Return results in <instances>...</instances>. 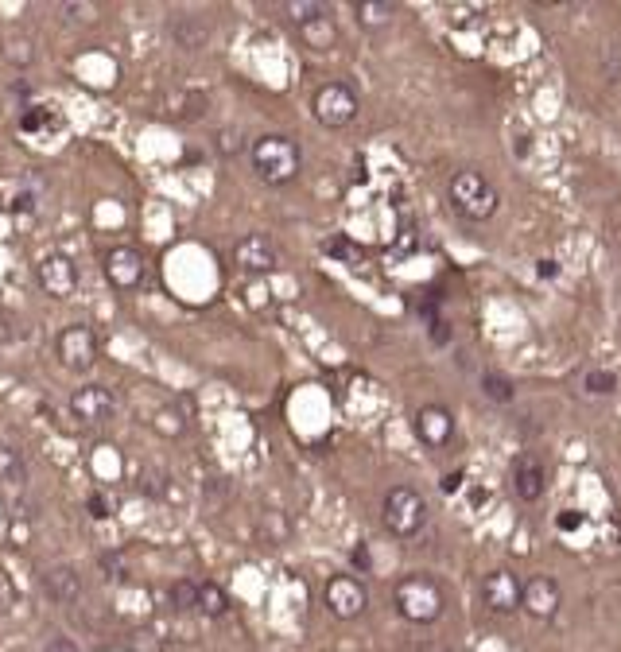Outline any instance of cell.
<instances>
[{
  "label": "cell",
  "instance_id": "obj_1",
  "mask_svg": "<svg viewBox=\"0 0 621 652\" xmlns=\"http://www.w3.org/2000/svg\"><path fill=\"white\" fill-rule=\"evenodd\" d=\"M249 167L264 187H288L303 171V148L284 132H264L249 144Z\"/></svg>",
  "mask_w": 621,
  "mask_h": 652
},
{
  "label": "cell",
  "instance_id": "obj_2",
  "mask_svg": "<svg viewBox=\"0 0 621 652\" xmlns=\"http://www.w3.org/2000/svg\"><path fill=\"white\" fill-rule=\"evenodd\" d=\"M447 206L455 210L462 222H490L501 210V191L490 183V175H482L478 167H458L447 183Z\"/></svg>",
  "mask_w": 621,
  "mask_h": 652
},
{
  "label": "cell",
  "instance_id": "obj_3",
  "mask_svg": "<svg viewBox=\"0 0 621 652\" xmlns=\"http://www.w3.org/2000/svg\"><path fill=\"white\" fill-rule=\"evenodd\" d=\"M393 606L396 614L412 625H435L447 614V590L435 575L427 571H412L404 579H396L393 587Z\"/></svg>",
  "mask_w": 621,
  "mask_h": 652
},
{
  "label": "cell",
  "instance_id": "obj_4",
  "mask_svg": "<svg viewBox=\"0 0 621 652\" xmlns=\"http://www.w3.org/2000/svg\"><path fill=\"white\" fill-rule=\"evenodd\" d=\"M427 497L416 486H393L381 501V521L396 540H412L427 528Z\"/></svg>",
  "mask_w": 621,
  "mask_h": 652
},
{
  "label": "cell",
  "instance_id": "obj_5",
  "mask_svg": "<svg viewBox=\"0 0 621 652\" xmlns=\"http://www.w3.org/2000/svg\"><path fill=\"white\" fill-rule=\"evenodd\" d=\"M361 113V98L350 82H323L311 94V117L323 129H350Z\"/></svg>",
  "mask_w": 621,
  "mask_h": 652
},
{
  "label": "cell",
  "instance_id": "obj_6",
  "mask_svg": "<svg viewBox=\"0 0 621 652\" xmlns=\"http://www.w3.org/2000/svg\"><path fill=\"white\" fill-rule=\"evenodd\" d=\"M55 354H59V365L70 373H90L101 358V338L94 334V326L70 323L55 338Z\"/></svg>",
  "mask_w": 621,
  "mask_h": 652
},
{
  "label": "cell",
  "instance_id": "obj_7",
  "mask_svg": "<svg viewBox=\"0 0 621 652\" xmlns=\"http://www.w3.org/2000/svg\"><path fill=\"white\" fill-rule=\"evenodd\" d=\"M478 594H482V606H486L490 614H497V618H513V614H521L524 579L517 571H509V567H493V571L482 575Z\"/></svg>",
  "mask_w": 621,
  "mask_h": 652
},
{
  "label": "cell",
  "instance_id": "obj_8",
  "mask_svg": "<svg viewBox=\"0 0 621 652\" xmlns=\"http://www.w3.org/2000/svg\"><path fill=\"white\" fill-rule=\"evenodd\" d=\"M323 606L338 621H358L369 610V590L354 575H330L323 587Z\"/></svg>",
  "mask_w": 621,
  "mask_h": 652
},
{
  "label": "cell",
  "instance_id": "obj_9",
  "mask_svg": "<svg viewBox=\"0 0 621 652\" xmlns=\"http://www.w3.org/2000/svg\"><path fill=\"white\" fill-rule=\"evenodd\" d=\"M509 489L517 493V501H524V505L544 501V493H548V462L540 455H532V451H521L513 458V466H509Z\"/></svg>",
  "mask_w": 621,
  "mask_h": 652
},
{
  "label": "cell",
  "instance_id": "obj_10",
  "mask_svg": "<svg viewBox=\"0 0 621 652\" xmlns=\"http://www.w3.org/2000/svg\"><path fill=\"white\" fill-rule=\"evenodd\" d=\"M412 431H416V439L424 443L427 451H443V447L455 443L458 420H455V412L443 408V404H424V408H416V416H412Z\"/></svg>",
  "mask_w": 621,
  "mask_h": 652
},
{
  "label": "cell",
  "instance_id": "obj_11",
  "mask_svg": "<svg viewBox=\"0 0 621 652\" xmlns=\"http://www.w3.org/2000/svg\"><path fill=\"white\" fill-rule=\"evenodd\" d=\"M233 264L245 272V276H268L280 268V249L268 233H245L237 245H233Z\"/></svg>",
  "mask_w": 621,
  "mask_h": 652
},
{
  "label": "cell",
  "instance_id": "obj_12",
  "mask_svg": "<svg viewBox=\"0 0 621 652\" xmlns=\"http://www.w3.org/2000/svg\"><path fill=\"white\" fill-rule=\"evenodd\" d=\"M113 412H117V396L105 385H82V389L70 392V416L78 424L101 427L113 420Z\"/></svg>",
  "mask_w": 621,
  "mask_h": 652
},
{
  "label": "cell",
  "instance_id": "obj_13",
  "mask_svg": "<svg viewBox=\"0 0 621 652\" xmlns=\"http://www.w3.org/2000/svg\"><path fill=\"white\" fill-rule=\"evenodd\" d=\"M563 606V587H559L552 575H532L524 579V598H521V610L532 621H552Z\"/></svg>",
  "mask_w": 621,
  "mask_h": 652
},
{
  "label": "cell",
  "instance_id": "obj_14",
  "mask_svg": "<svg viewBox=\"0 0 621 652\" xmlns=\"http://www.w3.org/2000/svg\"><path fill=\"white\" fill-rule=\"evenodd\" d=\"M144 272H148V264L140 257V249H132V245H117V249L105 253V280H109L117 292L140 288V284H144Z\"/></svg>",
  "mask_w": 621,
  "mask_h": 652
},
{
  "label": "cell",
  "instance_id": "obj_15",
  "mask_svg": "<svg viewBox=\"0 0 621 652\" xmlns=\"http://www.w3.org/2000/svg\"><path fill=\"white\" fill-rule=\"evenodd\" d=\"M35 280H39V288L51 295V299H66V295H74V288H78V264L70 261L66 253H51V257L39 261Z\"/></svg>",
  "mask_w": 621,
  "mask_h": 652
},
{
  "label": "cell",
  "instance_id": "obj_16",
  "mask_svg": "<svg viewBox=\"0 0 621 652\" xmlns=\"http://www.w3.org/2000/svg\"><path fill=\"white\" fill-rule=\"evenodd\" d=\"M206 109H210V98L202 90H171L160 98V113L175 125H195L206 117Z\"/></svg>",
  "mask_w": 621,
  "mask_h": 652
},
{
  "label": "cell",
  "instance_id": "obj_17",
  "mask_svg": "<svg viewBox=\"0 0 621 652\" xmlns=\"http://www.w3.org/2000/svg\"><path fill=\"white\" fill-rule=\"evenodd\" d=\"M167 32L175 39V47H183V51H202L210 43V24L198 12H171Z\"/></svg>",
  "mask_w": 621,
  "mask_h": 652
},
{
  "label": "cell",
  "instance_id": "obj_18",
  "mask_svg": "<svg viewBox=\"0 0 621 652\" xmlns=\"http://www.w3.org/2000/svg\"><path fill=\"white\" fill-rule=\"evenodd\" d=\"M43 590H47V598H51V602L70 606V602L82 594V575H78L70 563H55V567H47V571H43Z\"/></svg>",
  "mask_w": 621,
  "mask_h": 652
},
{
  "label": "cell",
  "instance_id": "obj_19",
  "mask_svg": "<svg viewBox=\"0 0 621 652\" xmlns=\"http://www.w3.org/2000/svg\"><path fill=\"white\" fill-rule=\"evenodd\" d=\"M295 35L303 39V47L307 51H315V55H327V51H334L338 47V24H334V16L327 12H319L315 20H307V24H299L295 28Z\"/></svg>",
  "mask_w": 621,
  "mask_h": 652
},
{
  "label": "cell",
  "instance_id": "obj_20",
  "mask_svg": "<svg viewBox=\"0 0 621 652\" xmlns=\"http://www.w3.org/2000/svg\"><path fill=\"white\" fill-rule=\"evenodd\" d=\"M354 16H358V24L365 32H385L393 24L396 4H389V0H358L354 4Z\"/></svg>",
  "mask_w": 621,
  "mask_h": 652
},
{
  "label": "cell",
  "instance_id": "obj_21",
  "mask_svg": "<svg viewBox=\"0 0 621 652\" xmlns=\"http://www.w3.org/2000/svg\"><path fill=\"white\" fill-rule=\"evenodd\" d=\"M482 392H486V400H493V404H513V400H517L513 377H505V373H497V369H486V373H482Z\"/></svg>",
  "mask_w": 621,
  "mask_h": 652
},
{
  "label": "cell",
  "instance_id": "obj_22",
  "mask_svg": "<svg viewBox=\"0 0 621 652\" xmlns=\"http://www.w3.org/2000/svg\"><path fill=\"white\" fill-rule=\"evenodd\" d=\"M0 482H12V486H24L28 482V462L16 447L0 443Z\"/></svg>",
  "mask_w": 621,
  "mask_h": 652
},
{
  "label": "cell",
  "instance_id": "obj_23",
  "mask_svg": "<svg viewBox=\"0 0 621 652\" xmlns=\"http://www.w3.org/2000/svg\"><path fill=\"white\" fill-rule=\"evenodd\" d=\"M229 610V594L218 583H198V614L206 618H222Z\"/></svg>",
  "mask_w": 621,
  "mask_h": 652
},
{
  "label": "cell",
  "instance_id": "obj_24",
  "mask_svg": "<svg viewBox=\"0 0 621 652\" xmlns=\"http://www.w3.org/2000/svg\"><path fill=\"white\" fill-rule=\"evenodd\" d=\"M4 59H8L12 66H20V70L32 66L35 63V43L28 39V35H8V39H4Z\"/></svg>",
  "mask_w": 621,
  "mask_h": 652
},
{
  "label": "cell",
  "instance_id": "obj_25",
  "mask_svg": "<svg viewBox=\"0 0 621 652\" xmlns=\"http://www.w3.org/2000/svg\"><path fill=\"white\" fill-rule=\"evenodd\" d=\"M583 392L587 396H614L618 392V373L614 369H590L583 377Z\"/></svg>",
  "mask_w": 621,
  "mask_h": 652
},
{
  "label": "cell",
  "instance_id": "obj_26",
  "mask_svg": "<svg viewBox=\"0 0 621 652\" xmlns=\"http://www.w3.org/2000/svg\"><path fill=\"white\" fill-rule=\"evenodd\" d=\"M330 4H323V0H288L284 4V12H288V24L292 28H299V24H307V20H315L319 12H327Z\"/></svg>",
  "mask_w": 621,
  "mask_h": 652
},
{
  "label": "cell",
  "instance_id": "obj_27",
  "mask_svg": "<svg viewBox=\"0 0 621 652\" xmlns=\"http://www.w3.org/2000/svg\"><path fill=\"white\" fill-rule=\"evenodd\" d=\"M167 598H171V610H179V614H187V610H198V583H187V579H179V583H171Z\"/></svg>",
  "mask_w": 621,
  "mask_h": 652
},
{
  "label": "cell",
  "instance_id": "obj_28",
  "mask_svg": "<svg viewBox=\"0 0 621 652\" xmlns=\"http://www.w3.org/2000/svg\"><path fill=\"white\" fill-rule=\"evenodd\" d=\"M214 148H218L222 156H237V152H245L249 144L241 140V129H222L218 136H214Z\"/></svg>",
  "mask_w": 621,
  "mask_h": 652
},
{
  "label": "cell",
  "instance_id": "obj_29",
  "mask_svg": "<svg viewBox=\"0 0 621 652\" xmlns=\"http://www.w3.org/2000/svg\"><path fill=\"white\" fill-rule=\"evenodd\" d=\"M113 513H117V501H113V493H105V489L90 493V517H98V521H109Z\"/></svg>",
  "mask_w": 621,
  "mask_h": 652
},
{
  "label": "cell",
  "instance_id": "obj_30",
  "mask_svg": "<svg viewBox=\"0 0 621 652\" xmlns=\"http://www.w3.org/2000/svg\"><path fill=\"white\" fill-rule=\"evenodd\" d=\"M47 121H51V113H47V109H28V113H24V129H28V132H39Z\"/></svg>",
  "mask_w": 621,
  "mask_h": 652
},
{
  "label": "cell",
  "instance_id": "obj_31",
  "mask_svg": "<svg viewBox=\"0 0 621 652\" xmlns=\"http://www.w3.org/2000/svg\"><path fill=\"white\" fill-rule=\"evenodd\" d=\"M12 602H16V587H12V579L0 571V610H12Z\"/></svg>",
  "mask_w": 621,
  "mask_h": 652
},
{
  "label": "cell",
  "instance_id": "obj_32",
  "mask_svg": "<svg viewBox=\"0 0 621 652\" xmlns=\"http://www.w3.org/2000/svg\"><path fill=\"white\" fill-rule=\"evenodd\" d=\"M43 652H82L70 637H51L47 645H43Z\"/></svg>",
  "mask_w": 621,
  "mask_h": 652
},
{
  "label": "cell",
  "instance_id": "obj_33",
  "mask_svg": "<svg viewBox=\"0 0 621 652\" xmlns=\"http://www.w3.org/2000/svg\"><path fill=\"white\" fill-rule=\"evenodd\" d=\"M559 528H563V532H567V528H579V524H583V517H579V513H571V509H567V513H563V517H559Z\"/></svg>",
  "mask_w": 621,
  "mask_h": 652
},
{
  "label": "cell",
  "instance_id": "obj_34",
  "mask_svg": "<svg viewBox=\"0 0 621 652\" xmlns=\"http://www.w3.org/2000/svg\"><path fill=\"white\" fill-rule=\"evenodd\" d=\"M101 567L109 571V575H105L109 583H117V579H121V567H117V559H109V555H105V559H101Z\"/></svg>",
  "mask_w": 621,
  "mask_h": 652
},
{
  "label": "cell",
  "instance_id": "obj_35",
  "mask_svg": "<svg viewBox=\"0 0 621 652\" xmlns=\"http://www.w3.org/2000/svg\"><path fill=\"white\" fill-rule=\"evenodd\" d=\"M458 486H462V470H455V474L443 478V493H458Z\"/></svg>",
  "mask_w": 621,
  "mask_h": 652
},
{
  "label": "cell",
  "instance_id": "obj_36",
  "mask_svg": "<svg viewBox=\"0 0 621 652\" xmlns=\"http://www.w3.org/2000/svg\"><path fill=\"white\" fill-rule=\"evenodd\" d=\"M536 272H540V276H556L559 268H556V261H540L536 264Z\"/></svg>",
  "mask_w": 621,
  "mask_h": 652
}]
</instances>
